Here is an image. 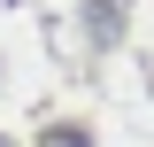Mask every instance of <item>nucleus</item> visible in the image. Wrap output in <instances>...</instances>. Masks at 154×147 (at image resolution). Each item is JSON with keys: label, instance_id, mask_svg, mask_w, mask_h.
Segmentation results:
<instances>
[{"label": "nucleus", "instance_id": "1", "mask_svg": "<svg viewBox=\"0 0 154 147\" xmlns=\"http://www.w3.org/2000/svg\"><path fill=\"white\" fill-rule=\"evenodd\" d=\"M38 147H93V139H85V124H46Z\"/></svg>", "mask_w": 154, "mask_h": 147}, {"label": "nucleus", "instance_id": "2", "mask_svg": "<svg viewBox=\"0 0 154 147\" xmlns=\"http://www.w3.org/2000/svg\"><path fill=\"white\" fill-rule=\"evenodd\" d=\"M0 147H8V139H0Z\"/></svg>", "mask_w": 154, "mask_h": 147}]
</instances>
